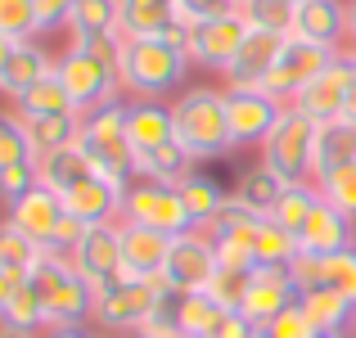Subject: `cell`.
Segmentation results:
<instances>
[{
    "mask_svg": "<svg viewBox=\"0 0 356 338\" xmlns=\"http://www.w3.org/2000/svg\"><path fill=\"white\" fill-rule=\"evenodd\" d=\"M172 122H176V145L190 158H221L235 149L226 90H217V86H190L172 104Z\"/></svg>",
    "mask_w": 356,
    "mask_h": 338,
    "instance_id": "cell-1",
    "label": "cell"
},
{
    "mask_svg": "<svg viewBox=\"0 0 356 338\" xmlns=\"http://www.w3.org/2000/svg\"><path fill=\"white\" fill-rule=\"evenodd\" d=\"M190 63V50L167 45L163 36H140V41H127V50H122V86L136 99H163L185 86Z\"/></svg>",
    "mask_w": 356,
    "mask_h": 338,
    "instance_id": "cell-2",
    "label": "cell"
},
{
    "mask_svg": "<svg viewBox=\"0 0 356 338\" xmlns=\"http://www.w3.org/2000/svg\"><path fill=\"white\" fill-rule=\"evenodd\" d=\"M81 154L90 158V172L104 176L113 185H131L136 181V154L127 140V104L108 99V104L81 113Z\"/></svg>",
    "mask_w": 356,
    "mask_h": 338,
    "instance_id": "cell-3",
    "label": "cell"
},
{
    "mask_svg": "<svg viewBox=\"0 0 356 338\" xmlns=\"http://www.w3.org/2000/svg\"><path fill=\"white\" fill-rule=\"evenodd\" d=\"M27 280H32V289L41 293L45 325H81V321H90L95 293H90V284L77 275V266H72L63 252H41V261L27 271Z\"/></svg>",
    "mask_w": 356,
    "mask_h": 338,
    "instance_id": "cell-4",
    "label": "cell"
},
{
    "mask_svg": "<svg viewBox=\"0 0 356 338\" xmlns=\"http://www.w3.org/2000/svg\"><path fill=\"white\" fill-rule=\"evenodd\" d=\"M316 136H321V122H312L302 108L289 104L280 113V122L270 127V136L261 140V163L280 176V181H312L316 167Z\"/></svg>",
    "mask_w": 356,
    "mask_h": 338,
    "instance_id": "cell-5",
    "label": "cell"
},
{
    "mask_svg": "<svg viewBox=\"0 0 356 338\" xmlns=\"http://www.w3.org/2000/svg\"><path fill=\"white\" fill-rule=\"evenodd\" d=\"M122 221H136L149 225L158 234H185L194 230V217L185 208V194L181 185H167V181H131L127 194H122Z\"/></svg>",
    "mask_w": 356,
    "mask_h": 338,
    "instance_id": "cell-6",
    "label": "cell"
},
{
    "mask_svg": "<svg viewBox=\"0 0 356 338\" xmlns=\"http://www.w3.org/2000/svg\"><path fill=\"white\" fill-rule=\"evenodd\" d=\"M334 59H339V50H325V45L302 41V36H284V50H280L275 68L266 72L261 90H266V95H275L280 104H293V99L302 95V90L312 86V81L321 77Z\"/></svg>",
    "mask_w": 356,
    "mask_h": 338,
    "instance_id": "cell-7",
    "label": "cell"
},
{
    "mask_svg": "<svg viewBox=\"0 0 356 338\" xmlns=\"http://www.w3.org/2000/svg\"><path fill=\"white\" fill-rule=\"evenodd\" d=\"M54 72H59V81L68 86L72 104H77L81 113H90V108L108 104V99H118V86H122L118 72L104 68V63H99L81 41H72L68 50L54 59Z\"/></svg>",
    "mask_w": 356,
    "mask_h": 338,
    "instance_id": "cell-8",
    "label": "cell"
},
{
    "mask_svg": "<svg viewBox=\"0 0 356 338\" xmlns=\"http://www.w3.org/2000/svg\"><path fill=\"white\" fill-rule=\"evenodd\" d=\"M158 298H163V289H158L154 280H118L108 293L95 298L90 321L104 334H127V330L136 334V330H145V321L154 316Z\"/></svg>",
    "mask_w": 356,
    "mask_h": 338,
    "instance_id": "cell-9",
    "label": "cell"
},
{
    "mask_svg": "<svg viewBox=\"0 0 356 338\" xmlns=\"http://www.w3.org/2000/svg\"><path fill=\"white\" fill-rule=\"evenodd\" d=\"M122 221V217H118ZM118 221L108 225H90L86 234H81V243L72 248V266H77V275L90 284V293H108V289L122 280V230Z\"/></svg>",
    "mask_w": 356,
    "mask_h": 338,
    "instance_id": "cell-10",
    "label": "cell"
},
{
    "mask_svg": "<svg viewBox=\"0 0 356 338\" xmlns=\"http://www.w3.org/2000/svg\"><path fill=\"white\" fill-rule=\"evenodd\" d=\"M163 275L176 293H194V289H208V280L217 275V243L203 230H185L172 234V248H167Z\"/></svg>",
    "mask_w": 356,
    "mask_h": 338,
    "instance_id": "cell-11",
    "label": "cell"
},
{
    "mask_svg": "<svg viewBox=\"0 0 356 338\" xmlns=\"http://www.w3.org/2000/svg\"><path fill=\"white\" fill-rule=\"evenodd\" d=\"M284 108L289 104H280L261 86H226V113H230V140H235V149L261 145Z\"/></svg>",
    "mask_w": 356,
    "mask_h": 338,
    "instance_id": "cell-12",
    "label": "cell"
},
{
    "mask_svg": "<svg viewBox=\"0 0 356 338\" xmlns=\"http://www.w3.org/2000/svg\"><path fill=\"white\" fill-rule=\"evenodd\" d=\"M243 36H248V23H243L239 9H230V14L221 18H208V23L190 27V59L199 63V68H212L226 77V68L235 63Z\"/></svg>",
    "mask_w": 356,
    "mask_h": 338,
    "instance_id": "cell-13",
    "label": "cell"
},
{
    "mask_svg": "<svg viewBox=\"0 0 356 338\" xmlns=\"http://www.w3.org/2000/svg\"><path fill=\"white\" fill-rule=\"evenodd\" d=\"M352 81H356V54H339L302 95L293 99V108H302L312 122H334L343 118L348 108V95H352Z\"/></svg>",
    "mask_w": 356,
    "mask_h": 338,
    "instance_id": "cell-14",
    "label": "cell"
},
{
    "mask_svg": "<svg viewBox=\"0 0 356 338\" xmlns=\"http://www.w3.org/2000/svg\"><path fill=\"white\" fill-rule=\"evenodd\" d=\"M293 284L298 293L302 289H330V293L348 298L356 307V248H343V252H330V257H312V252H298L293 266Z\"/></svg>",
    "mask_w": 356,
    "mask_h": 338,
    "instance_id": "cell-15",
    "label": "cell"
},
{
    "mask_svg": "<svg viewBox=\"0 0 356 338\" xmlns=\"http://www.w3.org/2000/svg\"><path fill=\"white\" fill-rule=\"evenodd\" d=\"M63 217H68V208H63V194H54L50 185H36V190H27L18 203H9V221L18 225V230H27L36 243H41L45 252L54 248V234H59Z\"/></svg>",
    "mask_w": 356,
    "mask_h": 338,
    "instance_id": "cell-16",
    "label": "cell"
},
{
    "mask_svg": "<svg viewBox=\"0 0 356 338\" xmlns=\"http://www.w3.org/2000/svg\"><path fill=\"white\" fill-rule=\"evenodd\" d=\"M298 303V284H293V271L289 266H257L252 271V289H248V303H243V316L252 325H270L280 312Z\"/></svg>",
    "mask_w": 356,
    "mask_h": 338,
    "instance_id": "cell-17",
    "label": "cell"
},
{
    "mask_svg": "<svg viewBox=\"0 0 356 338\" xmlns=\"http://www.w3.org/2000/svg\"><path fill=\"white\" fill-rule=\"evenodd\" d=\"M118 230H122V280H154V275H163L172 234H158V230L136 225V221H118Z\"/></svg>",
    "mask_w": 356,
    "mask_h": 338,
    "instance_id": "cell-18",
    "label": "cell"
},
{
    "mask_svg": "<svg viewBox=\"0 0 356 338\" xmlns=\"http://www.w3.org/2000/svg\"><path fill=\"white\" fill-rule=\"evenodd\" d=\"M122 194H127V185H113V181H104V176L90 172L86 181H77L68 194H63V208H68L81 225H108V221L122 217Z\"/></svg>",
    "mask_w": 356,
    "mask_h": 338,
    "instance_id": "cell-19",
    "label": "cell"
},
{
    "mask_svg": "<svg viewBox=\"0 0 356 338\" xmlns=\"http://www.w3.org/2000/svg\"><path fill=\"white\" fill-rule=\"evenodd\" d=\"M298 248L312 252V257H330V252L356 248V221L343 217L334 203H316V212L307 217V225L298 230Z\"/></svg>",
    "mask_w": 356,
    "mask_h": 338,
    "instance_id": "cell-20",
    "label": "cell"
},
{
    "mask_svg": "<svg viewBox=\"0 0 356 338\" xmlns=\"http://www.w3.org/2000/svg\"><path fill=\"white\" fill-rule=\"evenodd\" d=\"M127 140H131V154L136 158L172 145L176 140L172 104H158V99H136V104H127Z\"/></svg>",
    "mask_w": 356,
    "mask_h": 338,
    "instance_id": "cell-21",
    "label": "cell"
},
{
    "mask_svg": "<svg viewBox=\"0 0 356 338\" xmlns=\"http://www.w3.org/2000/svg\"><path fill=\"white\" fill-rule=\"evenodd\" d=\"M293 36L339 50V41L348 36V0H302L293 18Z\"/></svg>",
    "mask_w": 356,
    "mask_h": 338,
    "instance_id": "cell-22",
    "label": "cell"
},
{
    "mask_svg": "<svg viewBox=\"0 0 356 338\" xmlns=\"http://www.w3.org/2000/svg\"><path fill=\"white\" fill-rule=\"evenodd\" d=\"M280 50H284V36H275V32H252V27H248V36H243L235 63L226 68V86H261V81H266V72L275 68Z\"/></svg>",
    "mask_w": 356,
    "mask_h": 338,
    "instance_id": "cell-23",
    "label": "cell"
},
{
    "mask_svg": "<svg viewBox=\"0 0 356 338\" xmlns=\"http://www.w3.org/2000/svg\"><path fill=\"white\" fill-rule=\"evenodd\" d=\"M50 72H54V59L41 41H18L5 59V72H0V95L18 99V95H27L36 81H45Z\"/></svg>",
    "mask_w": 356,
    "mask_h": 338,
    "instance_id": "cell-24",
    "label": "cell"
},
{
    "mask_svg": "<svg viewBox=\"0 0 356 338\" xmlns=\"http://www.w3.org/2000/svg\"><path fill=\"white\" fill-rule=\"evenodd\" d=\"M176 18V0H118V27L127 41L140 36H163Z\"/></svg>",
    "mask_w": 356,
    "mask_h": 338,
    "instance_id": "cell-25",
    "label": "cell"
},
{
    "mask_svg": "<svg viewBox=\"0 0 356 338\" xmlns=\"http://www.w3.org/2000/svg\"><path fill=\"white\" fill-rule=\"evenodd\" d=\"M356 163V122L348 118H334L321 122V136H316V167H312V181L339 172V167Z\"/></svg>",
    "mask_w": 356,
    "mask_h": 338,
    "instance_id": "cell-26",
    "label": "cell"
},
{
    "mask_svg": "<svg viewBox=\"0 0 356 338\" xmlns=\"http://www.w3.org/2000/svg\"><path fill=\"white\" fill-rule=\"evenodd\" d=\"M298 307L307 312V321L316 325V334H348V325L356 321V307L348 298L330 293V289H302Z\"/></svg>",
    "mask_w": 356,
    "mask_h": 338,
    "instance_id": "cell-27",
    "label": "cell"
},
{
    "mask_svg": "<svg viewBox=\"0 0 356 338\" xmlns=\"http://www.w3.org/2000/svg\"><path fill=\"white\" fill-rule=\"evenodd\" d=\"M14 113L23 122H36V118H63V113H81V108L72 104V95H68V86L59 81V72H50V77L36 81L27 95L14 99Z\"/></svg>",
    "mask_w": 356,
    "mask_h": 338,
    "instance_id": "cell-28",
    "label": "cell"
},
{
    "mask_svg": "<svg viewBox=\"0 0 356 338\" xmlns=\"http://www.w3.org/2000/svg\"><path fill=\"white\" fill-rule=\"evenodd\" d=\"M36 172H41V185H50L54 194H68L77 181L90 176V158L81 154V145H63L36 158Z\"/></svg>",
    "mask_w": 356,
    "mask_h": 338,
    "instance_id": "cell-29",
    "label": "cell"
},
{
    "mask_svg": "<svg viewBox=\"0 0 356 338\" xmlns=\"http://www.w3.org/2000/svg\"><path fill=\"white\" fill-rule=\"evenodd\" d=\"M284 185L289 181H280L266 163H257V167H248V172L239 176L235 199L252 212V217H270V212H275V203H280V194H284Z\"/></svg>",
    "mask_w": 356,
    "mask_h": 338,
    "instance_id": "cell-30",
    "label": "cell"
},
{
    "mask_svg": "<svg viewBox=\"0 0 356 338\" xmlns=\"http://www.w3.org/2000/svg\"><path fill=\"white\" fill-rule=\"evenodd\" d=\"M176 321H181V338H212L221 330V321H226V307L208 289H194V293H181Z\"/></svg>",
    "mask_w": 356,
    "mask_h": 338,
    "instance_id": "cell-31",
    "label": "cell"
},
{
    "mask_svg": "<svg viewBox=\"0 0 356 338\" xmlns=\"http://www.w3.org/2000/svg\"><path fill=\"white\" fill-rule=\"evenodd\" d=\"M252 252H257V266H293L298 261V234L284 230L280 221L257 217V239H252Z\"/></svg>",
    "mask_w": 356,
    "mask_h": 338,
    "instance_id": "cell-32",
    "label": "cell"
},
{
    "mask_svg": "<svg viewBox=\"0 0 356 338\" xmlns=\"http://www.w3.org/2000/svg\"><path fill=\"white\" fill-rule=\"evenodd\" d=\"M0 330H14V334H41L45 330V307H41V293L32 289V280L9 293L5 312H0Z\"/></svg>",
    "mask_w": 356,
    "mask_h": 338,
    "instance_id": "cell-33",
    "label": "cell"
},
{
    "mask_svg": "<svg viewBox=\"0 0 356 338\" xmlns=\"http://www.w3.org/2000/svg\"><path fill=\"white\" fill-rule=\"evenodd\" d=\"M181 194H185V208H190L194 217V230H208L212 217H217V208L226 203V190H221V181H212V176L203 172H190L181 181Z\"/></svg>",
    "mask_w": 356,
    "mask_h": 338,
    "instance_id": "cell-34",
    "label": "cell"
},
{
    "mask_svg": "<svg viewBox=\"0 0 356 338\" xmlns=\"http://www.w3.org/2000/svg\"><path fill=\"white\" fill-rule=\"evenodd\" d=\"M217 243V266H239V271H257V252H252V239H257V217L230 225L221 234H208Z\"/></svg>",
    "mask_w": 356,
    "mask_h": 338,
    "instance_id": "cell-35",
    "label": "cell"
},
{
    "mask_svg": "<svg viewBox=\"0 0 356 338\" xmlns=\"http://www.w3.org/2000/svg\"><path fill=\"white\" fill-rule=\"evenodd\" d=\"M316 203H321V185H316V181H293V185H284V194H280L270 221H280L284 230L298 234L307 225V217L316 212Z\"/></svg>",
    "mask_w": 356,
    "mask_h": 338,
    "instance_id": "cell-36",
    "label": "cell"
},
{
    "mask_svg": "<svg viewBox=\"0 0 356 338\" xmlns=\"http://www.w3.org/2000/svg\"><path fill=\"white\" fill-rule=\"evenodd\" d=\"M190 163H194V158L172 140V145H163V149H154V154L136 158V176H140V181H167V185H181L185 176H190Z\"/></svg>",
    "mask_w": 356,
    "mask_h": 338,
    "instance_id": "cell-37",
    "label": "cell"
},
{
    "mask_svg": "<svg viewBox=\"0 0 356 338\" xmlns=\"http://www.w3.org/2000/svg\"><path fill=\"white\" fill-rule=\"evenodd\" d=\"M243 23L252 32H275V36H293V18H298V5L293 0H243L239 5Z\"/></svg>",
    "mask_w": 356,
    "mask_h": 338,
    "instance_id": "cell-38",
    "label": "cell"
},
{
    "mask_svg": "<svg viewBox=\"0 0 356 338\" xmlns=\"http://www.w3.org/2000/svg\"><path fill=\"white\" fill-rule=\"evenodd\" d=\"M68 32H72V41L99 36V32H122L118 27V0H72Z\"/></svg>",
    "mask_w": 356,
    "mask_h": 338,
    "instance_id": "cell-39",
    "label": "cell"
},
{
    "mask_svg": "<svg viewBox=\"0 0 356 338\" xmlns=\"http://www.w3.org/2000/svg\"><path fill=\"white\" fill-rule=\"evenodd\" d=\"M27 136L36 145V158L50 154V149H63V145H77L81 140V113H63V118H36V122H23Z\"/></svg>",
    "mask_w": 356,
    "mask_h": 338,
    "instance_id": "cell-40",
    "label": "cell"
},
{
    "mask_svg": "<svg viewBox=\"0 0 356 338\" xmlns=\"http://www.w3.org/2000/svg\"><path fill=\"white\" fill-rule=\"evenodd\" d=\"M41 252H45V248H41V243H36L27 230H18L9 217L0 221V266H5V271H18V275H27V271L41 261Z\"/></svg>",
    "mask_w": 356,
    "mask_h": 338,
    "instance_id": "cell-41",
    "label": "cell"
},
{
    "mask_svg": "<svg viewBox=\"0 0 356 338\" xmlns=\"http://www.w3.org/2000/svg\"><path fill=\"white\" fill-rule=\"evenodd\" d=\"M14 163H36V145L18 113H0V172Z\"/></svg>",
    "mask_w": 356,
    "mask_h": 338,
    "instance_id": "cell-42",
    "label": "cell"
},
{
    "mask_svg": "<svg viewBox=\"0 0 356 338\" xmlns=\"http://www.w3.org/2000/svg\"><path fill=\"white\" fill-rule=\"evenodd\" d=\"M36 0H0V41L18 45V41H36Z\"/></svg>",
    "mask_w": 356,
    "mask_h": 338,
    "instance_id": "cell-43",
    "label": "cell"
},
{
    "mask_svg": "<svg viewBox=\"0 0 356 338\" xmlns=\"http://www.w3.org/2000/svg\"><path fill=\"white\" fill-rule=\"evenodd\" d=\"M248 289H252V271H239V266H217V275L208 280V293L217 298L226 312H243Z\"/></svg>",
    "mask_w": 356,
    "mask_h": 338,
    "instance_id": "cell-44",
    "label": "cell"
},
{
    "mask_svg": "<svg viewBox=\"0 0 356 338\" xmlns=\"http://www.w3.org/2000/svg\"><path fill=\"white\" fill-rule=\"evenodd\" d=\"M316 185H321V199L325 203H334L343 217L356 221V163L339 167V172H330V176H321Z\"/></svg>",
    "mask_w": 356,
    "mask_h": 338,
    "instance_id": "cell-45",
    "label": "cell"
},
{
    "mask_svg": "<svg viewBox=\"0 0 356 338\" xmlns=\"http://www.w3.org/2000/svg\"><path fill=\"white\" fill-rule=\"evenodd\" d=\"M41 185V172H36V163H14L0 172V203H18L27 190H36Z\"/></svg>",
    "mask_w": 356,
    "mask_h": 338,
    "instance_id": "cell-46",
    "label": "cell"
},
{
    "mask_svg": "<svg viewBox=\"0 0 356 338\" xmlns=\"http://www.w3.org/2000/svg\"><path fill=\"white\" fill-rule=\"evenodd\" d=\"M261 334H266V338H316V325L307 321V312L293 303L289 312H280L270 325H261Z\"/></svg>",
    "mask_w": 356,
    "mask_h": 338,
    "instance_id": "cell-47",
    "label": "cell"
},
{
    "mask_svg": "<svg viewBox=\"0 0 356 338\" xmlns=\"http://www.w3.org/2000/svg\"><path fill=\"white\" fill-rule=\"evenodd\" d=\"M230 0H176V18H181L185 27H199V23H208V18H221V14H230Z\"/></svg>",
    "mask_w": 356,
    "mask_h": 338,
    "instance_id": "cell-48",
    "label": "cell"
},
{
    "mask_svg": "<svg viewBox=\"0 0 356 338\" xmlns=\"http://www.w3.org/2000/svg\"><path fill=\"white\" fill-rule=\"evenodd\" d=\"M68 14H72V0H36V27H41V36L68 27Z\"/></svg>",
    "mask_w": 356,
    "mask_h": 338,
    "instance_id": "cell-49",
    "label": "cell"
},
{
    "mask_svg": "<svg viewBox=\"0 0 356 338\" xmlns=\"http://www.w3.org/2000/svg\"><path fill=\"white\" fill-rule=\"evenodd\" d=\"M243 221H252V212L243 208L235 194H226V203L217 208V217H212V225H208L203 234H221V230H230V225H243Z\"/></svg>",
    "mask_w": 356,
    "mask_h": 338,
    "instance_id": "cell-50",
    "label": "cell"
},
{
    "mask_svg": "<svg viewBox=\"0 0 356 338\" xmlns=\"http://www.w3.org/2000/svg\"><path fill=\"white\" fill-rule=\"evenodd\" d=\"M212 338H261V330L243 312H226V321H221V330L212 334Z\"/></svg>",
    "mask_w": 356,
    "mask_h": 338,
    "instance_id": "cell-51",
    "label": "cell"
},
{
    "mask_svg": "<svg viewBox=\"0 0 356 338\" xmlns=\"http://www.w3.org/2000/svg\"><path fill=\"white\" fill-rule=\"evenodd\" d=\"M27 275H18V271H5L0 266V312H5V303H9V293H14L18 284H23Z\"/></svg>",
    "mask_w": 356,
    "mask_h": 338,
    "instance_id": "cell-52",
    "label": "cell"
},
{
    "mask_svg": "<svg viewBox=\"0 0 356 338\" xmlns=\"http://www.w3.org/2000/svg\"><path fill=\"white\" fill-rule=\"evenodd\" d=\"M32 338H86L77 330V325H45L41 334H32Z\"/></svg>",
    "mask_w": 356,
    "mask_h": 338,
    "instance_id": "cell-53",
    "label": "cell"
},
{
    "mask_svg": "<svg viewBox=\"0 0 356 338\" xmlns=\"http://www.w3.org/2000/svg\"><path fill=\"white\" fill-rule=\"evenodd\" d=\"M348 36H352V45H356V0H348Z\"/></svg>",
    "mask_w": 356,
    "mask_h": 338,
    "instance_id": "cell-54",
    "label": "cell"
},
{
    "mask_svg": "<svg viewBox=\"0 0 356 338\" xmlns=\"http://www.w3.org/2000/svg\"><path fill=\"white\" fill-rule=\"evenodd\" d=\"M343 118L356 122V81H352V95H348V108H343Z\"/></svg>",
    "mask_w": 356,
    "mask_h": 338,
    "instance_id": "cell-55",
    "label": "cell"
},
{
    "mask_svg": "<svg viewBox=\"0 0 356 338\" xmlns=\"http://www.w3.org/2000/svg\"><path fill=\"white\" fill-rule=\"evenodd\" d=\"M9 50H14V45H9V41H0V72H5V59H9Z\"/></svg>",
    "mask_w": 356,
    "mask_h": 338,
    "instance_id": "cell-56",
    "label": "cell"
},
{
    "mask_svg": "<svg viewBox=\"0 0 356 338\" xmlns=\"http://www.w3.org/2000/svg\"><path fill=\"white\" fill-rule=\"evenodd\" d=\"M0 338H32V334H14V330H0Z\"/></svg>",
    "mask_w": 356,
    "mask_h": 338,
    "instance_id": "cell-57",
    "label": "cell"
},
{
    "mask_svg": "<svg viewBox=\"0 0 356 338\" xmlns=\"http://www.w3.org/2000/svg\"><path fill=\"white\" fill-rule=\"evenodd\" d=\"M316 338H352V334H316Z\"/></svg>",
    "mask_w": 356,
    "mask_h": 338,
    "instance_id": "cell-58",
    "label": "cell"
},
{
    "mask_svg": "<svg viewBox=\"0 0 356 338\" xmlns=\"http://www.w3.org/2000/svg\"><path fill=\"white\" fill-rule=\"evenodd\" d=\"M230 5H235V9H239V5H243V0H230Z\"/></svg>",
    "mask_w": 356,
    "mask_h": 338,
    "instance_id": "cell-59",
    "label": "cell"
},
{
    "mask_svg": "<svg viewBox=\"0 0 356 338\" xmlns=\"http://www.w3.org/2000/svg\"><path fill=\"white\" fill-rule=\"evenodd\" d=\"M131 338H149V334H131Z\"/></svg>",
    "mask_w": 356,
    "mask_h": 338,
    "instance_id": "cell-60",
    "label": "cell"
},
{
    "mask_svg": "<svg viewBox=\"0 0 356 338\" xmlns=\"http://www.w3.org/2000/svg\"><path fill=\"white\" fill-rule=\"evenodd\" d=\"M99 338H118V334H99Z\"/></svg>",
    "mask_w": 356,
    "mask_h": 338,
    "instance_id": "cell-61",
    "label": "cell"
},
{
    "mask_svg": "<svg viewBox=\"0 0 356 338\" xmlns=\"http://www.w3.org/2000/svg\"><path fill=\"white\" fill-rule=\"evenodd\" d=\"M293 5H302V0H293Z\"/></svg>",
    "mask_w": 356,
    "mask_h": 338,
    "instance_id": "cell-62",
    "label": "cell"
},
{
    "mask_svg": "<svg viewBox=\"0 0 356 338\" xmlns=\"http://www.w3.org/2000/svg\"><path fill=\"white\" fill-rule=\"evenodd\" d=\"M261 338H266V334H261Z\"/></svg>",
    "mask_w": 356,
    "mask_h": 338,
    "instance_id": "cell-63",
    "label": "cell"
},
{
    "mask_svg": "<svg viewBox=\"0 0 356 338\" xmlns=\"http://www.w3.org/2000/svg\"><path fill=\"white\" fill-rule=\"evenodd\" d=\"M352 54H356V50H352Z\"/></svg>",
    "mask_w": 356,
    "mask_h": 338,
    "instance_id": "cell-64",
    "label": "cell"
}]
</instances>
